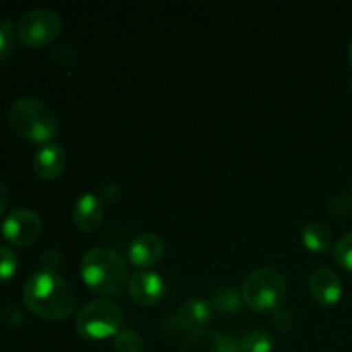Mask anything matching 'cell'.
<instances>
[{
  "label": "cell",
  "instance_id": "cell-1",
  "mask_svg": "<svg viewBox=\"0 0 352 352\" xmlns=\"http://www.w3.org/2000/svg\"><path fill=\"white\" fill-rule=\"evenodd\" d=\"M28 309L45 320H64L74 311L76 294L71 285L50 272H38L24 285Z\"/></svg>",
  "mask_w": 352,
  "mask_h": 352
},
{
  "label": "cell",
  "instance_id": "cell-2",
  "mask_svg": "<svg viewBox=\"0 0 352 352\" xmlns=\"http://www.w3.org/2000/svg\"><path fill=\"white\" fill-rule=\"evenodd\" d=\"M81 275L91 291L102 296H117L127 282V267L113 250L95 248L82 258Z\"/></svg>",
  "mask_w": 352,
  "mask_h": 352
},
{
  "label": "cell",
  "instance_id": "cell-3",
  "mask_svg": "<svg viewBox=\"0 0 352 352\" xmlns=\"http://www.w3.org/2000/svg\"><path fill=\"white\" fill-rule=\"evenodd\" d=\"M10 127L21 138L33 143L47 144L57 136L58 122L55 113L48 105L36 98H21L10 107Z\"/></svg>",
  "mask_w": 352,
  "mask_h": 352
},
{
  "label": "cell",
  "instance_id": "cell-4",
  "mask_svg": "<svg viewBox=\"0 0 352 352\" xmlns=\"http://www.w3.org/2000/svg\"><path fill=\"white\" fill-rule=\"evenodd\" d=\"M287 298L284 275L275 268H258L243 284V301L256 313H277Z\"/></svg>",
  "mask_w": 352,
  "mask_h": 352
},
{
  "label": "cell",
  "instance_id": "cell-5",
  "mask_svg": "<svg viewBox=\"0 0 352 352\" xmlns=\"http://www.w3.org/2000/svg\"><path fill=\"white\" fill-rule=\"evenodd\" d=\"M122 327V309L109 299L89 301L76 318V330L86 339H107Z\"/></svg>",
  "mask_w": 352,
  "mask_h": 352
},
{
  "label": "cell",
  "instance_id": "cell-6",
  "mask_svg": "<svg viewBox=\"0 0 352 352\" xmlns=\"http://www.w3.org/2000/svg\"><path fill=\"white\" fill-rule=\"evenodd\" d=\"M62 30V19L52 9H33L17 24V38L28 47H43L52 43Z\"/></svg>",
  "mask_w": 352,
  "mask_h": 352
},
{
  "label": "cell",
  "instance_id": "cell-7",
  "mask_svg": "<svg viewBox=\"0 0 352 352\" xmlns=\"http://www.w3.org/2000/svg\"><path fill=\"white\" fill-rule=\"evenodd\" d=\"M41 219L28 208H17L6 217L2 223V236L7 243L17 248H26L36 243L41 234Z\"/></svg>",
  "mask_w": 352,
  "mask_h": 352
},
{
  "label": "cell",
  "instance_id": "cell-8",
  "mask_svg": "<svg viewBox=\"0 0 352 352\" xmlns=\"http://www.w3.org/2000/svg\"><path fill=\"white\" fill-rule=\"evenodd\" d=\"M129 294L138 305H157L165 294V282L155 272H138L129 280Z\"/></svg>",
  "mask_w": 352,
  "mask_h": 352
},
{
  "label": "cell",
  "instance_id": "cell-9",
  "mask_svg": "<svg viewBox=\"0 0 352 352\" xmlns=\"http://www.w3.org/2000/svg\"><path fill=\"white\" fill-rule=\"evenodd\" d=\"M309 292L323 306H333L342 296V282L330 268H316L309 277Z\"/></svg>",
  "mask_w": 352,
  "mask_h": 352
},
{
  "label": "cell",
  "instance_id": "cell-10",
  "mask_svg": "<svg viewBox=\"0 0 352 352\" xmlns=\"http://www.w3.org/2000/svg\"><path fill=\"white\" fill-rule=\"evenodd\" d=\"M65 164H67V157L60 144L57 143H47L33 157V167L34 172L40 175L45 181H54L58 175L64 172Z\"/></svg>",
  "mask_w": 352,
  "mask_h": 352
},
{
  "label": "cell",
  "instance_id": "cell-11",
  "mask_svg": "<svg viewBox=\"0 0 352 352\" xmlns=\"http://www.w3.org/2000/svg\"><path fill=\"white\" fill-rule=\"evenodd\" d=\"M182 352H239V346L236 340L223 333L201 330L186 337Z\"/></svg>",
  "mask_w": 352,
  "mask_h": 352
},
{
  "label": "cell",
  "instance_id": "cell-12",
  "mask_svg": "<svg viewBox=\"0 0 352 352\" xmlns=\"http://www.w3.org/2000/svg\"><path fill=\"white\" fill-rule=\"evenodd\" d=\"M165 253V244L157 234H141L133 241L129 248V258L136 267H153L162 260Z\"/></svg>",
  "mask_w": 352,
  "mask_h": 352
},
{
  "label": "cell",
  "instance_id": "cell-13",
  "mask_svg": "<svg viewBox=\"0 0 352 352\" xmlns=\"http://www.w3.org/2000/svg\"><path fill=\"white\" fill-rule=\"evenodd\" d=\"M213 308L208 301L203 299H188L177 309L179 327L188 330L189 333L201 332L212 320Z\"/></svg>",
  "mask_w": 352,
  "mask_h": 352
},
{
  "label": "cell",
  "instance_id": "cell-14",
  "mask_svg": "<svg viewBox=\"0 0 352 352\" xmlns=\"http://www.w3.org/2000/svg\"><path fill=\"white\" fill-rule=\"evenodd\" d=\"M103 219V201L98 196L86 192L76 201L74 212H72V220L76 227L82 232H91L102 223Z\"/></svg>",
  "mask_w": 352,
  "mask_h": 352
},
{
  "label": "cell",
  "instance_id": "cell-15",
  "mask_svg": "<svg viewBox=\"0 0 352 352\" xmlns=\"http://www.w3.org/2000/svg\"><path fill=\"white\" fill-rule=\"evenodd\" d=\"M301 239L305 243V246L309 251H315V253H327L330 250V246H332V234H330V229L320 222H309L308 226H305Z\"/></svg>",
  "mask_w": 352,
  "mask_h": 352
},
{
  "label": "cell",
  "instance_id": "cell-16",
  "mask_svg": "<svg viewBox=\"0 0 352 352\" xmlns=\"http://www.w3.org/2000/svg\"><path fill=\"white\" fill-rule=\"evenodd\" d=\"M243 306V292L236 287H220L212 296V308L223 315L237 313Z\"/></svg>",
  "mask_w": 352,
  "mask_h": 352
},
{
  "label": "cell",
  "instance_id": "cell-17",
  "mask_svg": "<svg viewBox=\"0 0 352 352\" xmlns=\"http://www.w3.org/2000/svg\"><path fill=\"white\" fill-rule=\"evenodd\" d=\"M239 352H272L274 351V339L265 330H251L237 342Z\"/></svg>",
  "mask_w": 352,
  "mask_h": 352
},
{
  "label": "cell",
  "instance_id": "cell-18",
  "mask_svg": "<svg viewBox=\"0 0 352 352\" xmlns=\"http://www.w3.org/2000/svg\"><path fill=\"white\" fill-rule=\"evenodd\" d=\"M113 347H116L117 352H141V349H143V337L136 330H119L113 336Z\"/></svg>",
  "mask_w": 352,
  "mask_h": 352
},
{
  "label": "cell",
  "instance_id": "cell-19",
  "mask_svg": "<svg viewBox=\"0 0 352 352\" xmlns=\"http://www.w3.org/2000/svg\"><path fill=\"white\" fill-rule=\"evenodd\" d=\"M12 28V21L9 19L0 23V60L9 57L14 52V48H16V38H14Z\"/></svg>",
  "mask_w": 352,
  "mask_h": 352
},
{
  "label": "cell",
  "instance_id": "cell-20",
  "mask_svg": "<svg viewBox=\"0 0 352 352\" xmlns=\"http://www.w3.org/2000/svg\"><path fill=\"white\" fill-rule=\"evenodd\" d=\"M17 270V256L12 250L0 246V282H6L14 277Z\"/></svg>",
  "mask_w": 352,
  "mask_h": 352
},
{
  "label": "cell",
  "instance_id": "cell-21",
  "mask_svg": "<svg viewBox=\"0 0 352 352\" xmlns=\"http://www.w3.org/2000/svg\"><path fill=\"white\" fill-rule=\"evenodd\" d=\"M333 256H336L337 263L346 270L352 272V232L344 236L342 239L337 243L336 250H333Z\"/></svg>",
  "mask_w": 352,
  "mask_h": 352
},
{
  "label": "cell",
  "instance_id": "cell-22",
  "mask_svg": "<svg viewBox=\"0 0 352 352\" xmlns=\"http://www.w3.org/2000/svg\"><path fill=\"white\" fill-rule=\"evenodd\" d=\"M294 323V315L291 311H277L274 315V327L278 332H291Z\"/></svg>",
  "mask_w": 352,
  "mask_h": 352
},
{
  "label": "cell",
  "instance_id": "cell-23",
  "mask_svg": "<svg viewBox=\"0 0 352 352\" xmlns=\"http://www.w3.org/2000/svg\"><path fill=\"white\" fill-rule=\"evenodd\" d=\"M41 268H43V272H50V274H57V268L60 267V254H58V251L55 250H50L47 251V253L41 254Z\"/></svg>",
  "mask_w": 352,
  "mask_h": 352
},
{
  "label": "cell",
  "instance_id": "cell-24",
  "mask_svg": "<svg viewBox=\"0 0 352 352\" xmlns=\"http://www.w3.org/2000/svg\"><path fill=\"white\" fill-rule=\"evenodd\" d=\"M329 208L333 215H339V217L346 215V213H349L352 208V198H349V196H346V195L336 196V198L330 201Z\"/></svg>",
  "mask_w": 352,
  "mask_h": 352
},
{
  "label": "cell",
  "instance_id": "cell-25",
  "mask_svg": "<svg viewBox=\"0 0 352 352\" xmlns=\"http://www.w3.org/2000/svg\"><path fill=\"white\" fill-rule=\"evenodd\" d=\"M0 320L3 322V325L17 327L21 322H23V315H21V311L16 308V306L9 305L2 309V313H0Z\"/></svg>",
  "mask_w": 352,
  "mask_h": 352
},
{
  "label": "cell",
  "instance_id": "cell-26",
  "mask_svg": "<svg viewBox=\"0 0 352 352\" xmlns=\"http://www.w3.org/2000/svg\"><path fill=\"white\" fill-rule=\"evenodd\" d=\"M120 196H122V189L117 184H105L102 188V199L105 203H109V205H113V203L119 201Z\"/></svg>",
  "mask_w": 352,
  "mask_h": 352
},
{
  "label": "cell",
  "instance_id": "cell-27",
  "mask_svg": "<svg viewBox=\"0 0 352 352\" xmlns=\"http://www.w3.org/2000/svg\"><path fill=\"white\" fill-rule=\"evenodd\" d=\"M7 198H9V196H7V188H6V184L0 181V217H2L3 210H6V206H7Z\"/></svg>",
  "mask_w": 352,
  "mask_h": 352
},
{
  "label": "cell",
  "instance_id": "cell-28",
  "mask_svg": "<svg viewBox=\"0 0 352 352\" xmlns=\"http://www.w3.org/2000/svg\"><path fill=\"white\" fill-rule=\"evenodd\" d=\"M349 58H351V64H352V41H351V47H349Z\"/></svg>",
  "mask_w": 352,
  "mask_h": 352
},
{
  "label": "cell",
  "instance_id": "cell-29",
  "mask_svg": "<svg viewBox=\"0 0 352 352\" xmlns=\"http://www.w3.org/2000/svg\"><path fill=\"white\" fill-rule=\"evenodd\" d=\"M351 192H352V186H351Z\"/></svg>",
  "mask_w": 352,
  "mask_h": 352
}]
</instances>
